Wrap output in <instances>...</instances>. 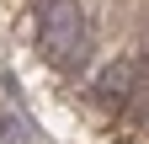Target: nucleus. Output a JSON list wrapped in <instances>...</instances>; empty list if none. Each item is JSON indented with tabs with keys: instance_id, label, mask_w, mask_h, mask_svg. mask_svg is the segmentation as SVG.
<instances>
[{
	"instance_id": "f257e3e1",
	"label": "nucleus",
	"mask_w": 149,
	"mask_h": 144,
	"mask_svg": "<svg viewBox=\"0 0 149 144\" xmlns=\"http://www.w3.org/2000/svg\"><path fill=\"white\" fill-rule=\"evenodd\" d=\"M37 43H43V53H48L53 69L80 75V69L91 64V43H96L85 6H80V0H43V16H37Z\"/></svg>"
},
{
	"instance_id": "f03ea898",
	"label": "nucleus",
	"mask_w": 149,
	"mask_h": 144,
	"mask_svg": "<svg viewBox=\"0 0 149 144\" xmlns=\"http://www.w3.org/2000/svg\"><path fill=\"white\" fill-rule=\"evenodd\" d=\"M139 75H144V59L123 53V59H112L101 75H96V96L101 101H133L139 96Z\"/></svg>"
},
{
	"instance_id": "7ed1b4c3",
	"label": "nucleus",
	"mask_w": 149,
	"mask_h": 144,
	"mask_svg": "<svg viewBox=\"0 0 149 144\" xmlns=\"http://www.w3.org/2000/svg\"><path fill=\"white\" fill-rule=\"evenodd\" d=\"M27 139H32L27 117L16 112V107H6V112H0V144H27Z\"/></svg>"
}]
</instances>
